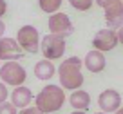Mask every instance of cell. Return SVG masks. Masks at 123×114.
Wrapping results in <instances>:
<instances>
[{"instance_id":"6da1fadb","label":"cell","mask_w":123,"mask_h":114,"mask_svg":"<svg viewBox=\"0 0 123 114\" xmlns=\"http://www.w3.org/2000/svg\"><path fill=\"white\" fill-rule=\"evenodd\" d=\"M58 78L60 85L67 91H76L83 85V74H81V60L78 56H69L58 67Z\"/></svg>"},{"instance_id":"7a4b0ae2","label":"cell","mask_w":123,"mask_h":114,"mask_svg":"<svg viewBox=\"0 0 123 114\" xmlns=\"http://www.w3.org/2000/svg\"><path fill=\"white\" fill-rule=\"evenodd\" d=\"M65 103V89L62 85H45L35 98V105L43 114L56 112Z\"/></svg>"},{"instance_id":"3957f363","label":"cell","mask_w":123,"mask_h":114,"mask_svg":"<svg viewBox=\"0 0 123 114\" xmlns=\"http://www.w3.org/2000/svg\"><path fill=\"white\" fill-rule=\"evenodd\" d=\"M0 78H2V82L6 85L18 87V85H24V82L27 78V72L18 63V60H9V62H4V65L0 67Z\"/></svg>"},{"instance_id":"277c9868","label":"cell","mask_w":123,"mask_h":114,"mask_svg":"<svg viewBox=\"0 0 123 114\" xmlns=\"http://www.w3.org/2000/svg\"><path fill=\"white\" fill-rule=\"evenodd\" d=\"M40 51H42L43 58L54 62L58 58H62L65 54V38L58 36V34H45L42 38V45H40Z\"/></svg>"},{"instance_id":"5b68a950","label":"cell","mask_w":123,"mask_h":114,"mask_svg":"<svg viewBox=\"0 0 123 114\" xmlns=\"http://www.w3.org/2000/svg\"><path fill=\"white\" fill-rule=\"evenodd\" d=\"M16 40H18L20 47L31 54L38 53L40 45H42V38H40V33L35 25H22L16 33Z\"/></svg>"},{"instance_id":"8992f818","label":"cell","mask_w":123,"mask_h":114,"mask_svg":"<svg viewBox=\"0 0 123 114\" xmlns=\"http://www.w3.org/2000/svg\"><path fill=\"white\" fill-rule=\"evenodd\" d=\"M119 44V38H118V31L114 29H100L94 38H92V47L101 53H107V51H112L116 45Z\"/></svg>"},{"instance_id":"52a82bcc","label":"cell","mask_w":123,"mask_h":114,"mask_svg":"<svg viewBox=\"0 0 123 114\" xmlns=\"http://www.w3.org/2000/svg\"><path fill=\"white\" fill-rule=\"evenodd\" d=\"M47 25H49V31L51 34H58V36H69L73 34L74 27H73V22L71 18L65 15V13H53L47 20Z\"/></svg>"},{"instance_id":"ba28073f","label":"cell","mask_w":123,"mask_h":114,"mask_svg":"<svg viewBox=\"0 0 123 114\" xmlns=\"http://www.w3.org/2000/svg\"><path fill=\"white\" fill-rule=\"evenodd\" d=\"M25 51L20 47L16 38L2 36L0 38V60L9 62V60H20Z\"/></svg>"},{"instance_id":"9c48e42d","label":"cell","mask_w":123,"mask_h":114,"mask_svg":"<svg viewBox=\"0 0 123 114\" xmlns=\"http://www.w3.org/2000/svg\"><path fill=\"white\" fill-rule=\"evenodd\" d=\"M98 105L103 112H116V110L121 107V96L118 91L114 89H105L100 96H98Z\"/></svg>"},{"instance_id":"30bf717a","label":"cell","mask_w":123,"mask_h":114,"mask_svg":"<svg viewBox=\"0 0 123 114\" xmlns=\"http://www.w3.org/2000/svg\"><path fill=\"white\" fill-rule=\"evenodd\" d=\"M105 11V22H107L109 29H119L123 25V4L121 0H114Z\"/></svg>"},{"instance_id":"8fae6325","label":"cell","mask_w":123,"mask_h":114,"mask_svg":"<svg viewBox=\"0 0 123 114\" xmlns=\"http://www.w3.org/2000/svg\"><path fill=\"white\" fill-rule=\"evenodd\" d=\"M83 65H85V69H87V71H91V72H94V74H98V72H101V71L105 69V65H107V60H105V56H103V53H101V51L92 49V51H89V53L85 54Z\"/></svg>"},{"instance_id":"7c38bea8","label":"cell","mask_w":123,"mask_h":114,"mask_svg":"<svg viewBox=\"0 0 123 114\" xmlns=\"http://www.w3.org/2000/svg\"><path fill=\"white\" fill-rule=\"evenodd\" d=\"M33 92H31L29 87H24V85H18L15 87V91L11 92V103L16 107V109H25L29 107V103L33 101Z\"/></svg>"},{"instance_id":"4fadbf2b","label":"cell","mask_w":123,"mask_h":114,"mask_svg":"<svg viewBox=\"0 0 123 114\" xmlns=\"http://www.w3.org/2000/svg\"><path fill=\"white\" fill-rule=\"evenodd\" d=\"M69 103L74 110H87L91 107V94L83 89H76V91L71 92Z\"/></svg>"},{"instance_id":"5bb4252c","label":"cell","mask_w":123,"mask_h":114,"mask_svg":"<svg viewBox=\"0 0 123 114\" xmlns=\"http://www.w3.org/2000/svg\"><path fill=\"white\" fill-rule=\"evenodd\" d=\"M58 72V69L53 65V62L51 60H47V58H43V60H40L38 63L35 65V76L38 78V80H42V82H47V80H51L54 74Z\"/></svg>"},{"instance_id":"9a60e30c","label":"cell","mask_w":123,"mask_h":114,"mask_svg":"<svg viewBox=\"0 0 123 114\" xmlns=\"http://www.w3.org/2000/svg\"><path fill=\"white\" fill-rule=\"evenodd\" d=\"M62 2L63 0H38V6L43 13L53 15V13H58V9L62 7Z\"/></svg>"},{"instance_id":"2e32d148","label":"cell","mask_w":123,"mask_h":114,"mask_svg":"<svg viewBox=\"0 0 123 114\" xmlns=\"http://www.w3.org/2000/svg\"><path fill=\"white\" fill-rule=\"evenodd\" d=\"M69 4L76 11H89L92 7V4H94V0H69Z\"/></svg>"},{"instance_id":"e0dca14e","label":"cell","mask_w":123,"mask_h":114,"mask_svg":"<svg viewBox=\"0 0 123 114\" xmlns=\"http://www.w3.org/2000/svg\"><path fill=\"white\" fill-rule=\"evenodd\" d=\"M0 114H18V110L13 103L4 101V103H0Z\"/></svg>"},{"instance_id":"ac0fdd59","label":"cell","mask_w":123,"mask_h":114,"mask_svg":"<svg viewBox=\"0 0 123 114\" xmlns=\"http://www.w3.org/2000/svg\"><path fill=\"white\" fill-rule=\"evenodd\" d=\"M18 114H43V112L35 105V107H25V109H20Z\"/></svg>"},{"instance_id":"d6986e66","label":"cell","mask_w":123,"mask_h":114,"mask_svg":"<svg viewBox=\"0 0 123 114\" xmlns=\"http://www.w3.org/2000/svg\"><path fill=\"white\" fill-rule=\"evenodd\" d=\"M7 87H6V83L4 82H0V103H4L6 100H7Z\"/></svg>"},{"instance_id":"ffe728a7","label":"cell","mask_w":123,"mask_h":114,"mask_svg":"<svg viewBox=\"0 0 123 114\" xmlns=\"http://www.w3.org/2000/svg\"><path fill=\"white\" fill-rule=\"evenodd\" d=\"M94 2H96V6H100V7H109V6L112 4V2H114V0H94Z\"/></svg>"},{"instance_id":"44dd1931","label":"cell","mask_w":123,"mask_h":114,"mask_svg":"<svg viewBox=\"0 0 123 114\" xmlns=\"http://www.w3.org/2000/svg\"><path fill=\"white\" fill-rule=\"evenodd\" d=\"M7 13V2L6 0H0V18Z\"/></svg>"},{"instance_id":"7402d4cb","label":"cell","mask_w":123,"mask_h":114,"mask_svg":"<svg viewBox=\"0 0 123 114\" xmlns=\"http://www.w3.org/2000/svg\"><path fill=\"white\" fill-rule=\"evenodd\" d=\"M4 33H6V24L2 22V18H0V38L4 36Z\"/></svg>"},{"instance_id":"603a6c76","label":"cell","mask_w":123,"mask_h":114,"mask_svg":"<svg viewBox=\"0 0 123 114\" xmlns=\"http://www.w3.org/2000/svg\"><path fill=\"white\" fill-rule=\"evenodd\" d=\"M118 38H119V44L123 45V25H121V27L118 29Z\"/></svg>"},{"instance_id":"cb8c5ba5","label":"cell","mask_w":123,"mask_h":114,"mask_svg":"<svg viewBox=\"0 0 123 114\" xmlns=\"http://www.w3.org/2000/svg\"><path fill=\"white\" fill-rule=\"evenodd\" d=\"M71 114H85V110H74V112H71Z\"/></svg>"},{"instance_id":"d4e9b609","label":"cell","mask_w":123,"mask_h":114,"mask_svg":"<svg viewBox=\"0 0 123 114\" xmlns=\"http://www.w3.org/2000/svg\"><path fill=\"white\" fill-rule=\"evenodd\" d=\"M114 114H123V107H119V109H118V110H116V112H114Z\"/></svg>"},{"instance_id":"484cf974","label":"cell","mask_w":123,"mask_h":114,"mask_svg":"<svg viewBox=\"0 0 123 114\" xmlns=\"http://www.w3.org/2000/svg\"><path fill=\"white\" fill-rule=\"evenodd\" d=\"M94 114H109V112H103V110H100V112H94Z\"/></svg>"},{"instance_id":"4316f807","label":"cell","mask_w":123,"mask_h":114,"mask_svg":"<svg viewBox=\"0 0 123 114\" xmlns=\"http://www.w3.org/2000/svg\"><path fill=\"white\" fill-rule=\"evenodd\" d=\"M121 4H123V0H121Z\"/></svg>"}]
</instances>
